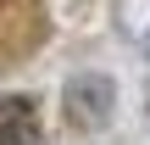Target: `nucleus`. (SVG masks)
Returning a JSON list of instances; mask_svg holds the SVG:
<instances>
[{"label":"nucleus","mask_w":150,"mask_h":145,"mask_svg":"<svg viewBox=\"0 0 150 145\" xmlns=\"http://www.w3.org/2000/svg\"><path fill=\"white\" fill-rule=\"evenodd\" d=\"M39 140V106L33 95H6L0 101V145H33Z\"/></svg>","instance_id":"1"}]
</instances>
